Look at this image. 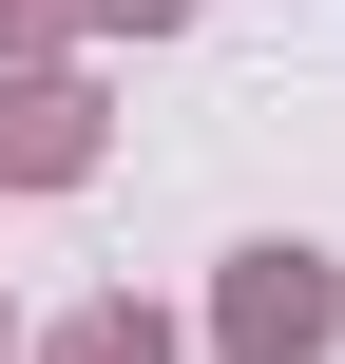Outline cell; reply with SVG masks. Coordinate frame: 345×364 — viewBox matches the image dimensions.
I'll return each instance as SVG.
<instances>
[{
  "instance_id": "1",
  "label": "cell",
  "mask_w": 345,
  "mask_h": 364,
  "mask_svg": "<svg viewBox=\"0 0 345 364\" xmlns=\"http://www.w3.org/2000/svg\"><path fill=\"white\" fill-rule=\"evenodd\" d=\"M134 19H173V0H134Z\"/></svg>"
}]
</instances>
